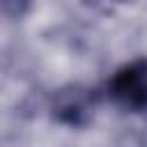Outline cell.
<instances>
[{
	"mask_svg": "<svg viewBox=\"0 0 147 147\" xmlns=\"http://www.w3.org/2000/svg\"><path fill=\"white\" fill-rule=\"evenodd\" d=\"M96 96L90 87L83 85H67L57 90L51 99V117L53 122L71 129H80L92 119Z\"/></svg>",
	"mask_w": 147,
	"mask_h": 147,
	"instance_id": "obj_2",
	"label": "cell"
},
{
	"mask_svg": "<svg viewBox=\"0 0 147 147\" xmlns=\"http://www.w3.org/2000/svg\"><path fill=\"white\" fill-rule=\"evenodd\" d=\"M108 99L129 113H145L147 110V57H133L106 83Z\"/></svg>",
	"mask_w": 147,
	"mask_h": 147,
	"instance_id": "obj_1",
	"label": "cell"
}]
</instances>
